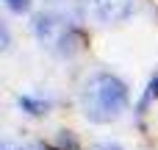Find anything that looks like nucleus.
Returning <instances> with one entry per match:
<instances>
[{"mask_svg":"<svg viewBox=\"0 0 158 150\" xmlns=\"http://www.w3.org/2000/svg\"><path fill=\"white\" fill-rule=\"evenodd\" d=\"M81 8L89 19L100 25H114L133 14L136 0H81Z\"/></svg>","mask_w":158,"mask_h":150,"instance_id":"7ed1b4c3","label":"nucleus"},{"mask_svg":"<svg viewBox=\"0 0 158 150\" xmlns=\"http://www.w3.org/2000/svg\"><path fill=\"white\" fill-rule=\"evenodd\" d=\"M6 6H8L11 11H17V14H22V11H28V6H31V0H6Z\"/></svg>","mask_w":158,"mask_h":150,"instance_id":"39448f33","label":"nucleus"},{"mask_svg":"<svg viewBox=\"0 0 158 150\" xmlns=\"http://www.w3.org/2000/svg\"><path fill=\"white\" fill-rule=\"evenodd\" d=\"M89 150H122L119 145H111V142H100V145H92Z\"/></svg>","mask_w":158,"mask_h":150,"instance_id":"0eeeda50","label":"nucleus"},{"mask_svg":"<svg viewBox=\"0 0 158 150\" xmlns=\"http://www.w3.org/2000/svg\"><path fill=\"white\" fill-rule=\"evenodd\" d=\"M153 97H158V78L150 81V89H147V97H144V103H142V106H147V100H153Z\"/></svg>","mask_w":158,"mask_h":150,"instance_id":"423d86ee","label":"nucleus"},{"mask_svg":"<svg viewBox=\"0 0 158 150\" xmlns=\"http://www.w3.org/2000/svg\"><path fill=\"white\" fill-rule=\"evenodd\" d=\"M0 36H3V47H8V28L3 25V31H0Z\"/></svg>","mask_w":158,"mask_h":150,"instance_id":"6e6552de","label":"nucleus"},{"mask_svg":"<svg viewBox=\"0 0 158 150\" xmlns=\"http://www.w3.org/2000/svg\"><path fill=\"white\" fill-rule=\"evenodd\" d=\"M19 109H25L28 114H44V111H47V103H44V100H33V97L22 95V97H19Z\"/></svg>","mask_w":158,"mask_h":150,"instance_id":"20e7f679","label":"nucleus"},{"mask_svg":"<svg viewBox=\"0 0 158 150\" xmlns=\"http://www.w3.org/2000/svg\"><path fill=\"white\" fill-rule=\"evenodd\" d=\"M33 33H36V39L42 42V47H47L50 53H56V56H72V53H78L81 47H83V33H81V28L69 19V17H64V14H58V11H44V14H36L33 17Z\"/></svg>","mask_w":158,"mask_h":150,"instance_id":"f03ea898","label":"nucleus"},{"mask_svg":"<svg viewBox=\"0 0 158 150\" xmlns=\"http://www.w3.org/2000/svg\"><path fill=\"white\" fill-rule=\"evenodd\" d=\"M125 106H128V86L111 72L92 75L81 89V109L89 122L108 125V122L119 120Z\"/></svg>","mask_w":158,"mask_h":150,"instance_id":"f257e3e1","label":"nucleus"},{"mask_svg":"<svg viewBox=\"0 0 158 150\" xmlns=\"http://www.w3.org/2000/svg\"><path fill=\"white\" fill-rule=\"evenodd\" d=\"M25 150H50V148H25Z\"/></svg>","mask_w":158,"mask_h":150,"instance_id":"1a4fd4ad","label":"nucleus"}]
</instances>
